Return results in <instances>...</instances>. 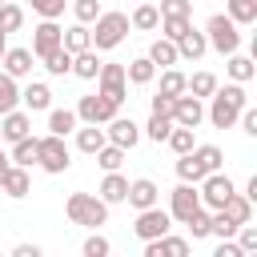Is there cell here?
Returning <instances> with one entry per match:
<instances>
[{"instance_id": "25", "label": "cell", "mask_w": 257, "mask_h": 257, "mask_svg": "<svg viewBox=\"0 0 257 257\" xmlns=\"http://www.w3.org/2000/svg\"><path fill=\"white\" fill-rule=\"evenodd\" d=\"M157 24H161V12H157L149 0H145V4H137V8H133V16H128V28H141V32H153Z\"/></svg>"}, {"instance_id": "52", "label": "cell", "mask_w": 257, "mask_h": 257, "mask_svg": "<svg viewBox=\"0 0 257 257\" xmlns=\"http://www.w3.org/2000/svg\"><path fill=\"white\" fill-rule=\"evenodd\" d=\"M149 104H153V112H161V116H169V112H173V96H165V92H157Z\"/></svg>"}, {"instance_id": "3", "label": "cell", "mask_w": 257, "mask_h": 257, "mask_svg": "<svg viewBox=\"0 0 257 257\" xmlns=\"http://www.w3.org/2000/svg\"><path fill=\"white\" fill-rule=\"evenodd\" d=\"M92 24H96L92 28V48L96 52H108V48H116L128 36V16L124 12H100Z\"/></svg>"}, {"instance_id": "37", "label": "cell", "mask_w": 257, "mask_h": 257, "mask_svg": "<svg viewBox=\"0 0 257 257\" xmlns=\"http://www.w3.org/2000/svg\"><path fill=\"white\" fill-rule=\"evenodd\" d=\"M185 225H189V233H193V241H201V237H209V229H213V213L201 205V209H193L189 217H185Z\"/></svg>"}, {"instance_id": "4", "label": "cell", "mask_w": 257, "mask_h": 257, "mask_svg": "<svg viewBox=\"0 0 257 257\" xmlns=\"http://www.w3.org/2000/svg\"><path fill=\"white\" fill-rule=\"evenodd\" d=\"M205 40H209L221 56H229V52H237V48H241V32H237V24H233L225 12L209 16V24H205Z\"/></svg>"}, {"instance_id": "11", "label": "cell", "mask_w": 257, "mask_h": 257, "mask_svg": "<svg viewBox=\"0 0 257 257\" xmlns=\"http://www.w3.org/2000/svg\"><path fill=\"white\" fill-rule=\"evenodd\" d=\"M193 209H201V193H197V189H193L189 181H181V185H177V189L169 193V217L185 225V217H189Z\"/></svg>"}, {"instance_id": "33", "label": "cell", "mask_w": 257, "mask_h": 257, "mask_svg": "<svg viewBox=\"0 0 257 257\" xmlns=\"http://www.w3.org/2000/svg\"><path fill=\"white\" fill-rule=\"evenodd\" d=\"M40 60H44V68H48L52 76H64V72H72V52H68L64 44H60V48H52L48 56H40Z\"/></svg>"}, {"instance_id": "45", "label": "cell", "mask_w": 257, "mask_h": 257, "mask_svg": "<svg viewBox=\"0 0 257 257\" xmlns=\"http://www.w3.org/2000/svg\"><path fill=\"white\" fill-rule=\"evenodd\" d=\"M100 12H104V8H100V0H72V16H76L80 24H92Z\"/></svg>"}, {"instance_id": "53", "label": "cell", "mask_w": 257, "mask_h": 257, "mask_svg": "<svg viewBox=\"0 0 257 257\" xmlns=\"http://www.w3.org/2000/svg\"><path fill=\"white\" fill-rule=\"evenodd\" d=\"M12 257H40V249H36V245H16Z\"/></svg>"}, {"instance_id": "19", "label": "cell", "mask_w": 257, "mask_h": 257, "mask_svg": "<svg viewBox=\"0 0 257 257\" xmlns=\"http://www.w3.org/2000/svg\"><path fill=\"white\" fill-rule=\"evenodd\" d=\"M0 60H4V72H8V76H16V80L32 72V48H4V56H0Z\"/></svg>"}, {"instance_id": "21", "label": "cell", "mask_w": 257, "mask_h": 257, "mask_svg": "<svg viewBox=\"0 0 257 257\" xmlns=\"http://www.w3.org/2000/svg\"><path fill=\"white\" fill-rule=\"evenodd\" d=\"M205 48H209V40H205V32H197V28H189V32L177 40V56H185V60H201Z\"/></svg>"}, {"instance_id": "50", "label": "cell", "mask_w": 257, "mask_h": 257, "mask_svg": "<svg viewBox=\"0 0 257 257\" xmlns=\"http://www.w3.org/2000/svg\"><path fill=\"white\" fill-rule=\"evenodd\" d=\"M104 253H108V237L92 233V237L84 241V257H104Z\"/></svg>"}, {"instance_id": "56", "label": "cell", "mask_w": 257, "mask_h": 257, "mask_svg": "<svg viewBox=\"0 0 257 257\" xmlns=\"http://www.w3.org/2000/svg\"><path fill=\"white\" fill-rule=\"evenodd\" d=\"M4 48H8V32H0V56H4Z\"/></svg>"}, {"instance_id": "48", "label": "cell", "mask_w": 257, "mask_h": 257, "mask_svg": "<svg viewBox=\"0 0 257 257\" xmlns=\"http://www.w3.org/2000/svg\"><path fill=\"white\" fill-rule=\"evenodd\" d=\"M32 12H40L44 20H56L64 12V0H32Z\"/></svg>"}, {"instance_id": "46", "label": "cell", "mask_w": 257, "mask_h": 257, "mask_svg": "<svg viewBox=\"0 0 257 257\" xmlns=\"http://www.w3.org/2000/svg\"><path fill=\"white\" fill-rule=\"evenodd\" d=\"M233 237H237L241 253H257V229H253L249 221H245V225H237V233H233Z\"/></svg>"}, {"instance_id": "51", "label": "cell", "mask_w": 257, "mask_h": 257, "mask_svg": "<svg viewBox=\"0 0 257 257\" xmlns=\"http://www.w3.org/2000/svg\"><path fill=\"white\" fill-rule=\"evenodd\" d=\"M213 257H245V253H241V245H237L233 237H225V241L217 245V253H213Z\"/></svg>"}, {"instance_id": "54", "label": "cell", "mask_w": 257, "mask_h": 257, "mask_svg": "<svg viewBox=\"0 0 257 257\" xmlns=\"http://www.w3.org/2000/svg\"><path fill=\"white\" fill-rule=\"evenodd\" d=\"M245 197H249V201H257V177H249V185H245Z\"/></svg>"}, {"instance_id": "12", "label": "cell", "mask_w": 257, "mask_h": 257, "mask_svg": "<svg viewBox=\"0 0 257 257\" xmlns=\"http://www.w3.org/2000/svg\"><path fill=\"white\" fill-rule=\"evenodd\" d=\"M104 137H108L112 145H120V149L128 153V149H133V145L141 141V124H137L133 116H112V120H108V128H104Z\"/></svg>"}, {"instance_id": "44", "label": "cell", "mask_w": 257, "mask_h": 257, "mask_svg": "<svg viewBox=\"0 0 257 257\" xmlns=\"http://www.w3.org/2000/svg\"><path fill=\"white\" fill-rule=\"evenodd\" d=\"M169 128H173V116H161V112H153V116H149V124H145L149 141H157V145L169 137Z\"/></svg>"}, {"instance_id": "5", "label": "cell", "mask_w": 257, "mask_h": 257, "mask_svg": "<svg viewBox=\"0 0 257 257\" xmlns=\"http://www.w3.org/2000/svg\"><path fill=\"white\" fill-rule=\"evenodd\" d=\"M36 165H40L44 173H64V169L72 165V157H68V145H64V137H56V133L40 137V141H36Z\"/></svg>"}, {"instance_id": "7", "label": "cell", "mask_w": 257, "mask_h": 257, "mask_svg": "<svg viewBox=\"0 0 257 257\" xmlns=\"http://www.w3.org/2000/svg\"><path fill=\"white\" fill-rule=\"evenodd\" d=\"M96 80H100V88H96V92H100L104 100L120 104V100L128 96V76H124V64H100Z\"/></svg>"}, {"instance_id": "15", "label": "cell", "mask_w": 257, "mask_h": 257, "mask_svg": "<svg viewBox=\"0 0 257 257\" xmlns=\"http://www.w3.org/2000/svg\"><path fill=\"white\" fill-rule=\"evenodd\" d=\"M157 197H161V189H157L149 177H137V181H128V193H124V201H128L133 209H149V205H157Z\"/></svg>"}, {"instance_id": "9", "label": "cell", "mask_w": 257, "mask_h": 257, "mask_svg": "<svg viewBox=\"0 0 257 257\" xmlns=\"http://www.w3.org/2000/svg\"><path fill=\"white\" fill-rule=\"evenodd\" d=\"M116 108H120V104H112V100H104L100 92H92V96H80L76 120H84V124H108V120L116 116Z\"/></svg>"}, {"instance_id": "20", "label": "cell", "mask_w": 257, "mask_h": 257, "mask_svg": "<svg viewBox=\"0 0 257 257\" xmlns=\"http://www.w3.org/2000/svg\"><path fill=\"white\" fill-rule=\"evenodd\" d=\"M60 44H64L72 56H76V52H84V48H92V32H88V24H80V20H76L72 28H64V32H60Z\"/></svg>"}, {"instance_id": "30", "label": "cell", "mask_w": 257, "mask_h": 257, "mask_svg": "<svg viewBox=\"0 0 257 257\" xmlns=\"http://www.w3.org/2000/svg\"><path fill=\"white\" fill-rule=\"evenodd\" d=\"M8 161L12 165H36V137H20V141H12V153H8Z\"/></svg>"}, {"instance_id": "38", "label": "cell", "mask_w": 257, "mask_h": 257, "mask_svg": "<svg viewBox=\"0 0 257 257\" xmlns=\"http://www.w3.org/2000/svg\"><path fill=\"white\" fill-rule=\"evenodd\" d=\"M16 104H20V88H16V76L0 72V116H4V112H12Z\"/></svg>"}, {"instance_id": "47", "label": "cell", "mask_w": 257, "mask_h": 257, "mask_svg": "<svg viewBox=\"0 0 257 257\" xmlns=\"http://www.w3.org/2000/svg\"><path fill=\"white\" fill-rule=\"evenodd\" d=\"M157 12H161V16H189V12H193V0H161Z\"/></svg>"}, {"instance_id": "1", "label": "cell", "mask_w": 257, "mask_h": 257, "mask_svg": "<svg viewBox=\"0 0 257 257\" xmlns=\"http://www.w3.org/2000/svg\"><path fill=\"white\" fill-rule=\"evenodd\" d=\"M213 104H209V120H213V128H233L237 124V112L249 104V96H245V84H225V88H217L213 96H209Z\"/></svg>"}, {"instance_id": "23", "label": "cell", "mask_w": 257, "mask_h": 257, "mask_svg": "<svg viewBox=\"0 0 257 257\" xmlns=\"http://www.w3.org/2000/svg\"><path fill=\"white\" fill-rule=\"evenodd\" d=\"M100 56H96V48H84V52H76L72 56V72L80 76V80H96V72H100Z\"/></svg>"}, {"instance_id": "17", "label": "cell", "mask_w": 257, "mask_h": 257, "mask_svg": "<svg viewBox=\"0 0 257 257\" xmlns=\"http://www.w3.org/2000/svg\"><path fill=\"white\" fill-rule=\"evenodd\" d=\"M217 213H225V217H229L233 225H245V221H253V201H249L245 193H237V189H233V193L225 197V205H221Z\"/></svg>"}, {"instance_id": "16", "label": "cell", "mask_w": 257, "mask_h": 257, "mask_svg": "<svg viewBox=\"0 0 257 257\" xmlns=\"http://www.w3.org/2000/svg\"><path fill=\"white\" fill-rule=\"evenodd\" d=\"M28 189H32L28 169H24V165H8V173H4V181H0V193H8L12 201H20V197H28Z\"/></svg>"}, {"instance_id": "6", "label": "cell", "mask_w": 257, "mask_h": 257, "mask_svg": "<svg viewBox=\"0 0 257 257\" xmlns=\"http://www.w3.org/2000/svg\"><path fill=\"white\" fill-rule=\"evenodd\" d=\"M169 229H173L169 209H161V205L137 209V225H133V233H137L141 241H153V237H161V233H169Z\"/></svg>"}, {"instance_id": "14", "label": "cell", "mask_w": 257, "mask_h": 257, "mask_svg": "<svg viewBox=\"0 0 257 257\" xmlns=\"http://www.w3.org/2000/svg\"><path fill=\"white\" fill-rule=\"evenodd\" d=\"M185 253H189V241H185V237L161 233V237L145 241V257H185Z\"/></svg>"}, {"instance_id": "27", "label": "cell", "mask_w": 257, "mask_h": 257, "mask_svg": "<svg viewBox=\"0 0 257 257\" xmlns=\"http://www.w3.org/2000/svg\"><path fill=\"white\" fill-rule=\"evenodd\" d=\"M149 60H153V64H161V68H173L181 56H177V44L161 36V40H153V48H149Z\"/></svg>"}, {"instance_id": "49", "label": "cell", "mask_w": 257, "mask_h": 257, "mask_svg": "<svg viewBox=\"0 0 257 257\" xmlns=\"http://www.w3.org/2000/svg\"><path fill=\"white\" fill-rule=\"evenodd\" d=\"M209 233H217V237L225 241V237H233V233H237V225H233L225 213H217V209H213V229H209Z\"/></svg>"}, {"instance_id": "13", "label": "cell", "mask_w": 257, "mask_h": 257, "mask_svg": "<svg viewBox=\"0 0 257 257\" xmlns=\"http://www.w3.org/2000/svg\"><path fill=\"white\" fill-rule=\"evenodd\" d=\"M60 24L56 20H40L36 28H32V56H48L52 48H60Z\"/></svg>"}, {"instance_id": "10", "label": "cell", "mask_w": 257, "mask_h": 257, "mask_svg": "<svg viewBox=\"0 0 257 257\" xmlns=\"http://www.w3.org/2000/svg\"><path fill=\"white\" fill-rule=\"evenodd\" d=\"M173 124H185V128H197L201 120H205V104H201V96H193V92H181V96H173Z\"/></svg>"}, {"instance_id": "2", "label": "cell", "mask_w": 257, "mask_h": 257, "mask_svg": "<svg viewBox=\"0 0 257 257\" xmlns=\"http://www.w3.org/2000/svg\"><path fill=\"white\" fill-rule=\"evenodd\" d=\"M64 213H68L72 225H88V229H100L108 221V205L100 197H92V193H72L64 201Z\"/></svg>"}, {"instance_id": "41", "label": "cell", "mask_w": 257, "mask_h": 257, "mask_svg": "<svg viewBox=\"0 0 257 257\" xmlns=\"http://www.w3.org/2000/svg\"><path fill=\"white\" fill-rule=\"evenodd\" d=\"M157 28H165V40H173V44H177L193 24H189V16H161V24H157Z\"/></svg>"}, {"instance_id": "36", "label": "cell", "mask_w": 257, "mask_h": 257, "mask_svg": "<svg viewBox=\"0 0 257 257\" xmlns=\"http://www.w3.org/2000/svg\"><path fill=\"white\" fill-rule=\"evenodd\" d=\"M104 141H108V137H104V128H100V124L76 128V149H80V153H96V149H100Z\"/></svg>"}, {"instance_id": "35", "label": "cell", "mask_w": 257, "mask_h": 257, "mask_svg": "<svg viewBox=\"0 0 257 257\" xmlns=\"http://www.w3.org/2000/svg\"><path fill=\"white\" fill-rule=\"evenodd\" d=\"M72 128H76V112H72V108H52V112H48V133L68 137Z\"/></svg>"}, {"instance_id": "40", "label": "cell", "mask_w": 257, "mask_h": 257, "mask_svg": "<svg viewBox=\"0 0 257 257\" xmlns=\"http://www.w3.org/2000/svg\"><path fill=\"white\" fill-rule=\"evenodd\" d=\"M177 177H181V181H189V185H201L205 169L193 161V153H181V157H177Z\"/></svg>"}, {"instance_id": "39", "label": "cell", "mask_w": 257, "mask_h": 257, "mask_svg": "<svg viewBox=\"0 0 257 257\" xmlns=\"http://www.w3.org/2000/svg\"><path fill=\"white\" fill-rule=\"evenodd\" d=\"M185 92H193V96H213L217 92V76L213 72H193V80H185Z\"/></svg>"}, {"instance_id": "18", "label": "cell", "mask_w": 257, "mask_h": 257, "mask_svg": "<svg viewBox=\"0 0 257 257\" xmlns=\"http://www.w3.org/2000/svg\"><path fill=\"white\" fill-rule=\"evenodd\" d=\"M28 128H32V120L20 108H12V112L0 116V141H20V137H28Z\"/></svg>"}, {"instance_id": "55", "label": "cell", "mask_w": 257, "mask_h": 257, "mask_svg": "<svg viewBox=\"0 0 257 257\" xmlns=\"http://www.w3.org/2000/svg\"><path fill=\"white\" fill-rule=\"evenodd\" d=\"M8 165H12V161H8V153L0 149V181H4V173H8Z\"/></svg>"}, {"instance_id": "31", "label": "cell", "mask_w": 257, "mask_h": 257, "mask_svg": "<svg viewBox=\"0 0 257 257\" xmlns=\"http://www.w3.org/2000/svg\"><path fill=\"white\" fill-rule=\"evenodd\" d=\"M92 157H96V165H100L104 173H112V169H120V165H124V149H120V145H112V141H104Z\"/></svg>"}, {"instance_id": "42", "label": "cell", "mask_w": 257, "mask_h": 257, "mask_svg": "<svg viewBox=\"0 0 257 257\" xmlns=\"http://www.w3.org/2000/svg\"><path fill=\"white\" fill-rule=\"evenodd\" d=\"M185 80H189L185 72L165 68V72H161V88H157V92H165V96H181V92H185Z\"/></svg>"}, {"instance_id": "24", "label": "cell", "mask_w": 257, "mask_h": 257, "mask_svg": "<svg viewBox=\"0 0 257 257\" xmlns=\"http://www.w3.org/2000/svg\"><path fill=\"white\" fill-rule=\"evenodd\" d=\"M20 100L28 104V112H44L48 104H52V92H48V84H40V80H32L24 92H20Z\"/></svg>"}, {"instance_id": "34", "label": "cell", "mask_w": 257, "mask_h": 257, "mask_svg": "<svg viewBox=\"0 0 257 257\" xmlns=\"http://www.w3.org/2000/svg\"><path fill=\"white\" fill-rule=\"evenodd\" d=\"M225 68H229V76H233L237 84H249V80L257 76L253 60H249V56H237V52H229V64H225Z\"/></svg>"}, {"instance_id": "57", "label": "cell", "mask_w": 257, "mask_h": 257, "mask_svg": "<svg viewBox=\"0 0 257 257\" xmlns=\"http://www.w3.org/2000/svg\"><path fill=\"white\" fill-rule=\"evenodd\" d=\"M0 4H8V0H0Z\"/></svg>"}, {"instance_id": "29", "label": "cell", "mask_w": 257, "mask_h": 257, "mask_svg": "<svg viewBox=\"0 0 257 257\" xmlns=\"http://www.w3.org/2000/svg\"><path fill=\"white\" fill-rule=\"evenodd\" d=\"M193 133H197V128H185V124H173V128H169V137H165V145H169V149H173V153L181 157V153H189V149L197 145V137H193Z\"/></svg>"}, {"instance_id": "26", "label": "cell", "mask_w": 257, "mask_h": 257, "mask_svg": "<svg viewBox=\"0 0 257 257\" xmlns=\"http://www.w3.org/2000/svg\"><path fill=\"white\" fill-rule=\"evenodd\" d=\"M189 153H193V161H197L205 173H217V169H221V161H225V153H221L217 145H193Z\"/></svg>"}, {"instance_id": "28", "label": "cell", "mask_w": 257, "mask_h": 257, "mask_svg": "<svg viewBox=\"0 0 257 257\" xmlns=\"http://www.w3.org/2000/svg\"><path fill=\"white\" fill-rule=\"evenodd\" d=\"M124 76H128V84H153V76H157V64H153L149 56H137V60L124 68Z\"/></svg>"}, {"instance_id": "22", "label": "cell", "mask_w": 257, "mask_h": 257, "mask_svg": "<svg viewBox=\"0 0 257 257\" xmlns=\"http://www.w3.org/2000/svg\"><path fill=\"white\" fill-rule=\"evenodd\" d=\"M124 193H128V181L112 169V173H104V181H100V201L104 205H120L124 201Z\"/></svg>"}, {"instance_id": "8", "label": "cell", "mask_w": 257, "mask_h": 257, "mask_svg": "<svg viewBox=\"0 0 257 257\" xmlns=\"http://www.w3.org/2000/svg\"><path fill=\"white\" fill-rule=\"evenodd\" d=\"M233 189H237V185L217 169V173H205V177H201V189H197V193H201V205L213 213V209H221V205H225V197H229Z\"/></svg>"}, {"instance_id": "43", "label": "cell", "mask_w": 257, "mask_h": 257, "mask_svg": "<svg viewBox=\"0 0 257 257\" xmlns=\"http://www.w3.org/2000/svg\"><path fill=\"white\" fill-rule=\"evenodd\" d=\"M24 24V12H20V4H0V32H16Z\"/></svg>"}, {"instance_id": "32", "label": "cell", "mask_w": 257, "mask_h": 257, "mask_svg": "<svg viewBox=\"0 0 257 257\" xmlns=\"http://www.w3.org/2000/svg\"><path fill=\"white\" fill-rule=\"evenodd\" d=\"M225 16L233 20V24H253L257 20V0H225Z\"/></svg>"}]
</instances>
